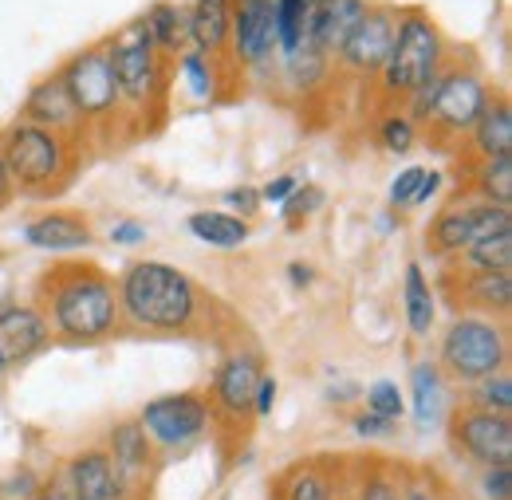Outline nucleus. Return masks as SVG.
Masks as SVG:
<instances>
[{
  "mask_svg": "<svg viewBox=\"0 0 512 500\" xmlns=\"http://www.w3.org/2000/svg\"><path fill=\"white\" fill-rule=\"evenodd\" d=\"M48 304L44 319L48 331H56L67 343H99L119 323V292L111 276H103L91 264H67L56 268V280H48Z\"/></svg>",
  "mask_w": 512,
  "mask_h": 500,
  "instance_id": "obj_1",
  "label": "nucleus"
},
{
  "mask_svg": "<svg viewBox=\"0 0 512 500\" xmlns=\"http://www.w3.org/2000/svg\"><path fill=\"white\" fill-rule=\"evenodd\" d=\"M119 308L142 331H186L197 315V288L170 264L138 260L119 280Z\"/></svg>",
  "mask_w": 512,
  "mask_h": 500,
  "instance_id": "obj_2",
  "label": "nucleus"
},
{
  "mask_svg": "<svg viewBox=\"0 0 512 500\" xmlns=\"http://www.w3.org/2000/svg\"><path fill=\"white\" fill-rule=\"evenodd\" d=\"M442 67H446V36L434 24V16L426 8H398L394 48L386 56L383 71H379L383 91L398 95V99H410Z\"/></svg>",
  "mask_w": 512,
  "mask_h": 500,
  "instance_id": "obj_3",
  "label": "nucleus"
},
{
  "mask_svg": "<svg viewBox=\"0 0 512 500\" xmlns=\"http://www.w3.org/2000/svg\"><path fill=\"white\" fill-rule=\"evenodd\" d=\"M107 52H111V67H115V83H119L123 107L146 111L150 103L162 99V91H166V56L150 44L142 16L123 24L107 40Z\"/></svg>",
  "mask_w": 512,
  "mask_h": 500,
  "instance_id": "obj_4",
  "label": "nucleus"
},
{
  "mask_svg": "<svg viewBox=\"0 0 512 500\" xmlns=\"http://www.w3.org/2000/svg\"><path fill=\"white\" fill-rule=\"evenodd\" d=\"M509 363V335L501 323L481 319V315H461L453 319L442 339V367L457 382H477Z\"/></svg>",
  "mask_w": 512,
  "mask_h": 500,
  "instance_id": "obj_5",
  "label": "nucleus"
},
{
  "mask_svg": "<svg viewBox=\"0 0 512 500\" xmlns=\"http://www.w3.org/2000/svg\"><path fill=\"white\" fill-rule=\"evenodd\" d=\"M0 154L8 162V174H12V186L20 189H52L67 170V138L56 130H44V126L20 123L8 126L4 142H0Z\"/></svg>",
  "mask_w": 512,
  "mask_h": 500,
  "instance_id": "obj_6",
  "label": "nucleus"
},
{
  "mask_svg": "<svg viewBox=\"0 0 512 500\" xmlns=\"http://www.w3.org/2000/svg\"><path fill=\"white\" fill-rule=\"evenodd\" d=\"M60 79H64V91L79 119H111L123 111L107 44H95V48H83L79 56H71L60 67Z\"/></svg>",
  "mask_w": 512,
  "mask_h": 500,
  "instance_id": "obj_7",
  "label": "nucleus"
},
{
  "mask_svg": "<svg viewBox=\"0 0 512 500\" xmlns=\"http://www.w3.org/2000/svg\"><path fill=\"white\" fill-rule=\"evenodd\" d=\"M489 107V87L469 67H442L434 107L422 123H430L438 134H469L481 111Z\"/></svg>",
  "mask_w": 512,
  "mask_h": 500,
  "instance_id": "obj_8",
  "label": "nucleus"
},
{
  "mask_svg": "<svg viewBox=\"0 0 512 500\" xmlns=\"http://www.w3.org/2000/svg\"><path fill=\"white\" fill-rule=\"evenodd\" d=\"M394 28H398V8L386 4H367L363 20L355 24V32L343 40V48L335 52V60L343 71L359 75V79H379L386 56L394 48Z\"/></svg>",
  "mask_w": 512,
  "mask_h": 500,
  "instance_id": "obj_9",
  "label": "nucleus"
},
{
  "mask_svg": "<svg viewBox=\"0 0 512 500\" xmlns=\"http://www.w3.org/2000/svg\"><path fill=\"white\" fill-rule=\"evenodd\" d=\"M138 426L146 430V438H154L158 445H186V441H193L209 426V406L193 390L166 394V398L146 402Z\"/></svg>",
  "mask_w": 512,
  "mask_h": 500,
  "instance_id": "obj_10",
  "label": "nucleus"
},
{
  "mask_svg": "<svg viewBox=\"0 0 512 500\" xmlns=\"http://www.w3.org/2000/svg\"><path fill=\"white\" fill-rule=\"evenodd\" d=\"M453 441L465 449L473 461L485 465H509L512 461V422L509 414H489V410H465L453 414Z\"/></svg>",
  "mask_w": 512,
  "mask_h": 500,
  "instance_id": "obj_11",
  "label": "nucleus"
},
{
  "mask_svg": "<svg viewBox=\"0 0 512 500\" xmlns=\"http://www.w3.org/2000/svg\"><path fill=\"white\" fill-rule=\"evenodd\" d=\"M229 52L249 67H264L276 52V0H237Z\"/></svg>",
  "mask_w": 512,
  "mask_h": 500,
  "instance_id": "obj_12",
  "label": "nucleus"
},
{
  "mask_svg": "<svg viewBox=\"0 0 512 500\" xmlns=\"http://www.w3.org/2000/svg\"><path fill=\"white\" fill-rule=\"evenodd\" d=\"M256 382H260V363L256 355L241 351V355H229L221 363V371L213 375V398L217 406L229 414V418H245L253 410V394Z\"/></svg>",
  "mask_w": 512,
  "mask_h": 500,
  "instance_id": "obj_13",
  "label": "nucleus"
},
{
  "mask_svg": "<svg viewBox=\"0 0 512 500\" xmlns=\"http://www.w3.org/2000/svg\"><path fill=\"white\" fill-rule=\"evenodd\" d=\"M67 485H71V497L75 500H119V493H123V481L115 473V461L103 449L79 453L67 465Z\"/></svg>",
  "mask_w": 512,
  "mask_h": 500,
  "instance_id": "obj_14",
  "label": "nucleus"
},
{
  "mask_svg": "<svg viewBox=\"0 0 512 500\" xmlns=\"http://www.w3.org/2000/svg\"><path fill=\"white\" fill-rule=\"evenodd\" d=\"M48 319L36 308H4L0 312V359L4 363H20L28 355H36L48 343Z\"/></svg>",
  "mask_w": 512,
  "mask_h": 500,
  "instance_id": "obj_15",
  "label": "nucleus"
},
{
  "mask_svg": "<svg viewBox=\"0 0 512 500\" xmlns=\"http://www.w3.org/2000/svg\"><path fill=\"white\" fill-rule=\"evenodd\" d=\"M24 119L44 126V130H56V134H67V130H75V126L83 123V119L75 115L71 99H67L60 71L48 75V79H40V83L28 91V99H24Z\"/></svg>",
  "mask_w": 512,
  "mask_h": 500,
  "instance_id": "obj_16",
  "label": "nucleus"
},
{
  "mask_svg": "<svg viewBox=\"0 0 512 500\" xmlns=\"http://www.w3.org/2000/svg\"><path fill=\"white\" fill-rule=\"evenodd\" d=\"M233 12L237 0H193L190 8V48L205 56L229 52V32H233Z\"/></svg>",
  "mask_w": 512,
  "mask_h": 500,
  "instance_id": "obj_17",
  "label": "nucleus"
},
{
  "mask_svg": "<svg viewBox=\"0 0 512 500\" xmlns=\"http://www.w3.org/2000/svg\"><path fill=\"white\" fill-rule=\"evenodd\" d=\"M24 241L44 252H75L87 249L95 237H91V229L79 213H48V217H36L24 229Z\"/></svg>",
  "mask_w": 512,
  "mask_h": 500,
  "instance_id": "obj_18",
  "label": "nucleus"
},
{
  "mask_svg": "<svg viewBox=\"0 0 512 500\" xmlns=\"http://www.w3.org/2000/svg\"><path fill=\"white\" fill-rule=\"evenodd\" d=\"M363 12H367V0H320L312 44L323 56H335L343 48V40L355 32V24L363 20Z\"/></svg>",
  "mask_w": 512,
  "mask_h": 500,
  "instance_id": "obj_19",
  "label": "nucleus"
},
{
  "mask_svg": "<svg viewBox=\"0 0 512 500\" xmlns=\"http://www.w3.org/2000/svg\"><path fill=\"white\" fill-rule=\"evenodd\" d=\"M146 36L162 56H182L190 48V8L182 4H154L142 12Z\"/></svg>",
  "mask_w": 512,
  "mask_h": 500,
  "instance_id": "obj_20",
  "label": "nucleus"
},
{
  "mask_svg": "<svg viewBox=\"0 0 512 500\" xmlns=\"http://www.w3.org/2000/svg\"><path fill=\"white\" fill-rule=\"evenodd\" d=\"M316 8H320V0H276V52L280 56L312 44Z\"/></svg>",
  "mask_w": 512,
  "mask_h": 500,
  "instance_id": "obj_21",
  "label": "nucleus"
},
{
  "mask_svg": "<svg viewBox=\"0 0 512 500\" xmlns=\"http://www.w3.org/2000/svg\"><path fill=\"white\" fill-rule=\"evenodd\" d=\"M473 150L481 158H501L512 154V111L509 99H489V107L481 111V119L473 123Z\"/></svg>",
  "mask_w": 512,
  "mask_h": 500,
  "instance_id": "obj_22",
  "label": "nucleus"
},
{
  "mask_svg": "<svg viewBox=\"0 0 512 500\" xmlns=\"http://www.w3.org/2000/svg\"><path fill=\"white\" fill-rule=\"evenodd\" d=\"M461 288H465V304H469V308H481L485 315L509 312V304H512L509 272H477V268H465Z\"/></svg>",
  "mask_w": 512,
  "mask_h": 500,
  "instance_id": "obj_23",
  "label": "nucleus"
},
{
  "mask_svg": "<svg viewBox=\"0 0 512 500\" xmlns=\"http://www.w3.org/2000/svg\"><path fill=\"white\" fill-rule=\"evenodd\" d=\"M111 461H115V473H119L123 485L138 481L146 473V465H150V441H146V430L138 422L115 426V434H111Z\"/></svg>",
  "mask_w": 512,
  "mask_h": 500,
  "instance_id": "obj_24",
  "label": "nucleus"
},
{
  "mask_svg": "<svg viewBox=\"0 0 512 500\" xmlns=\"http://www.w3.org/2000/svg\"><path fill=\"white\" fill-rule=\"evenodd\" d=\"M430 249L438 256H457V252L469 249L473 241V205H449L434 217L430 233H426Z\"/></svg>",
  "mask_w": 512,
  "mask_h": 500,
  "instance_id": "obj_25",
  "label": "nucleus"
},
{
  "mask_svg": "<svg viewBox=\"0 0 512 500\" xmlns=\"http://www.w3.org/2000/svg\"><path fill=\"white\" fill-rule=\"evenodd\" d=\"M190 233L197 241L213 245V249H237L249 241V225L245 217H233V213H213V209H201L190 217Z\"/></svg>",
  "mask_w": 512,
  "mask_h": 500,
  "instance_id": "obj_26",
  "label": "nucleus"
},
{
  "mask_svg": "<svg viewBox=\"0 0 512 500\" xmlns=\"http://www.w3.org/2000/svg\"><path fill=\"white\" fill-rule=\"evenodd\" d=\"M402 304H406V323H410V335H430L434 327V288L426 280V272L418 264H406V292H402Z\"/></svg>",
  "mask_w": 512,
  "mask_h": 500,
  "instance_id": "obj_27",
  "label": "nucleus"
},
{
  "mask_svg": "<svg viewBox=\"0 0 512 500\" xmlns=\"http://www.w3.org/2000/svg\"><path fill=\"white\" fill-rule=\"evenodd\" d=\"M410 382H414V418H418V426H434L446 414V386H442L438 367L418 363Z\"/></svg>",
  "mask_w": 512,
  "mask_h": 500,
  "instance_id": "obj_28",
  "label": "nucleus"
},
{
  "mask_svg": "<svg viewBox=\"0 0 512 500\" xmlns=\"http://www.w3.org/2000/svg\"><path fill=\"white\" fill-rule=\"evenodd\" d=\"M465 268H477V272H509L512 229H501V233H489V237L473 241V245L465 249Z\"/></svg>",
  "mask_w": 512,
  "mask_h": 500,
  "instance_id": "obj_29",
  "label": "nucleus"
},
{
  "mask_svg": "<svg viewBox=\"0 0 512 500\" xmlns=\"http://www.w3.org/2000/svg\"><path fill=\"white\" fill-rule=\"evenodd\" d=\"M280 60H284V75L292 79L296 91H312V87H320L323 79H327V71H331V67H327L331 56H323L316 44H304V48L280 56Z\"/></svg>",
  "mask_w": 512,
  "mask_h": 500,
  "instance_id": "obj_30",
  "label": "nucleus"
},
{
  "mask_svg": "<svg viewBox=\"0 0 512 500\" xmlns=\"http://www.w3.org/2000/svg\"><path fill=\"white\" fill-rule=\"evenodd\" d=\"M477 197L489 205H512V154L501 158H485L481 174H477Z\"/></svg>",
  "mask_w": 512,
  "mask_h": 500,
  "instance_id": "obj_31",
  "label": "nucleus"
},
{
  "mask_svg": "<svg viewBox=\"0 0 512 500\" xmlns=\"http://www.w3.org/2000/svg\"><path fill=\"white\" fill-rule=\"evenodd\" d=\"M178 60H182V79H186L193 99H213V95H217V67H213V56L186 48Z\"/></svg>",
  "mask_w": 512,
  "mask_h": 500,
  "instance_id": "obj_32",
  "label": "nucleus"
},
{
  "mask_svg": "<svg viewBox=\"0 0 512 500\" xmlns=\"http://www.w3.org/2000/svg\"><path fill=\"white\" fill-rule=\"evenodd\" d=\"M473 406L489 410V414H512V378L509 375H489L473 382Z\"/></svg>",
  "mask_w": 512,
  "mask_h": 500,
  "instance_id": "obj_33",
  "label": "nucleus"
},
{
  "mask_svg": "<svg viewBox=\"0 0 512 500\" xmlns=\"http://www.w3.org/2000/svg\"><path fill=\"white\" fill-rule=\"evenodd\" d=\"M379 142L390 154H406L418 142V123L410 115H386L383 123H379Z\"/></svg>",
  "mask_w": 512,
  "mask_h": 500,
  "instance_id": "obj_34",
  "label": "nucleus"
},
{
  "mask_svg": "<svg viewBox=\"0 0 512 500\" xmlns=\"http://www.w3.org/2000/svg\"><path fill=\"white\" fill-rule=\"evenodd\" d=\"M367 410L371 414H379L386 422H398L402 414H406V402H402V390L394 386V382H375L371 390H367Z\"/></svg>",
  "mask_w": 512,
  "mask_h": 500,
  "instance_id": "obj_35",
  "label": "nucleus"
},
{
  "mask_svg": "<svg viewBox=\"0 0 512 500\" xmlns=\"http://www.w3.org/2000/svg\"><path fill=\"white\" fill-rule=\"evenodd\" d=\"M422 178H426L422 166H406V170L390 182V205H414V193L422 186Z\"/></svg>",
  "mask_w": 512,
  "mask_h": 500,
  "instance_id": "obj_36",
  "label": "nucleus"
},
{
  "mask_svg": "<svg viewBox=\"0 0 512 500\" xmlns=\"http://www.w3.org/2000/svg\"><path fill=\"white\" fill-rule=\"evenodd\" d=\"M288 500H331V489H327V481H323L320 473L304 469V473L292 481V489H288Z\"/></svg>",
  "mask_w": 512,
  "mask_h": 500,
  "instance_id": "obj_37",
  "label": "nucleus"
},
{
  "mask_svg": "<svg viewBox=\"0 0 512 500\" xmlns=\"http://www.w3.org/2000/svg\"><path fill=\"white\" fill-rule=\"evenodd\" d=\"M485 497L512 500V469L509 465H489V473H485Z\"/></svg>",
  "mask_w": 512,
  "mask_h": 500,
  "instance_id": "obj_38",
  "label": "nucleus"
},
{
  "mask_svg": "<svg viewBox=\"0 0 512 500\" xmlns=\"http://www.w3.org/2000/svg\"><path fill=\"white\" fill-rule=\"evenodd\" d=\"M300 186V178L296 174H280V178H272L268 186L260 189V205H284L292 193Z\"/></svg>",
  "mask_w": 512,
  "mask_h": 500,
  "instance_id": "obj_39",
  "label": "nucleus"
},
{
  "mask_svg": "<svg viewBox=\"0 0 512 500\" xmlns=\"http://www.w3.org/2000/svg\"><path fill=\"white\" fill-rule=\"evenodd\" d=\"M225 205L233 209V217H245V221H249L256 209H260V193L249 186H241V189H233V193H225Z\"/></svg>",
  "mask_w": 512,
  "mask_h": 500,
  "instance_id": "obj_40",
  "label": "nucleus"
},
{
  "mask_svg": "<svg viewBox=\"0 0 512 500\" xmlns=\"http://www.w3.org/2000/svg\"><path fill=\"white\" fill-rule=\"evenodd\" d=\"M320 201H323V193L316 186H308V189L296 186V193H292V197H288V201H284L280 209H284L288 217H296V213H304V217H308V213H312V209H316Z\"/></svg>",
  "mask_w": 512,
  "mask_h": 500,
  "instance_id": "obj_41",
  "label": "nucleus"
},
{
  "mask_svg": "<svg viewBox=\"0 0 512 500\" xmlns=\"http://www.w3.org/2000/svg\"><path fill=\"white\" fill-rule=\"evenodd\" d=\"M272 406H276V378L260 375L256 394H253V414L256 418H268V414H272Z\"/></svg>",
  "mask_w": 512,
  "mask_h": 500,
  "instance_id": "obj_42",
  "label": "nucleus"
},
{
  "mask_svg": "<svg viewBox=\"0 0 512 500\" xmlns=\"http://www.w3.org/2000/svg\"><path fill=\"white\" fill-rule=\"evenodd\" d=\"M390 430H394V422H386L379 414H359V418H355V434H359V438H386Z\"/></svg>",
  "mask_w": 512,
  "mask_h": 500,
  "instance_id": "obj_43",
  "label": "nucleus"
},
{
  "mask_svg": "<svg viewBox=\"0 0 512 500\" xmlns=\"http://www.w3.org/2000/svg\"><path fill=\"white\" fill-rule=\"evenodd\" d=\"M111 241H115V245H142V241H146V225L123 221V225L111 229Z\"/></svg>",
  "mask_w": 512,
  "mask_h": 500,
  "instance_id": "obj_44",
  "label": "nucleus"
},
{
  "mask_svg": "<svg viewBox=\"0 0 512 500\" xmlns=\"http://www.w3.org/2000/svg\"><path fill=\"white\" fill-rule=\"evenodd\" d=\"M359 500H402V497H398V489H394L386 477H371V481L363 485V497Z\"/></svg>",
  "mask_w": 512,
  "mask_h": 500,
  "instance_id": "obj_45",
  "label": "nucleus"
},
{
  "mask_svg": "<svg viewBox=\"0 0 512 500\" xmlns=\"http://www.w3.org/2000/svg\"><path fill=\"white\" fill-rule=\"evenodd\" d=\"M442 189V174H434V170H426V178H422V186L414 193V205H422V201H430L434 193Z\"/></svg>",
  "mask_w": 512,
  "mask_h": 500,
  "instance_id": "obj_46",
  "label": "nucleus"
},
{
  "mask_svg": "<svg viewBox=\"0 0 512 500\" xmlns=\"http://www.w3.org/2000/svg\"><path fill=\"white\" fill-rule=\"evenodd\" d=\"M12 174H8V162H4V154H0V209L12 201Z\"/></svg>",
  "mask_w": 512,
  "mask_h": 500,
  "instance_id": "obj_47",
  "label": "nucleus"
},
{
  "mask_svg": "<svg viewBox=\"0 0 512 500\" xmlns=\"http://www.w3.org/2000/svg\"><path fill=\"white\" fill-rule=\"evenodd\" d=\"M288 280H292V284H300V288H304V284H308V280H312V272H308V268H304V264H292V268H288Z\"/></svg>",
  "mask_w": 512,
  "mask_h": 500,
  "instance_id": "obj_48",
  "label": "nucleus"
},
{
  "mask_svg": "<svg viewBox=\"0 0 512 500\" xmlns=\"http://www.w3.org/2000/svg\"><path fill=\"white\" fill-rule=\"evenodd\" d=\"M4 367H8V363H4V359H0V375H4Z\"/></svg>",
  "mask_w": 512,
  "mask_h": 500,
  "instance_id": "obj_49",
  "label": "nucleus"
}]
</instances>
